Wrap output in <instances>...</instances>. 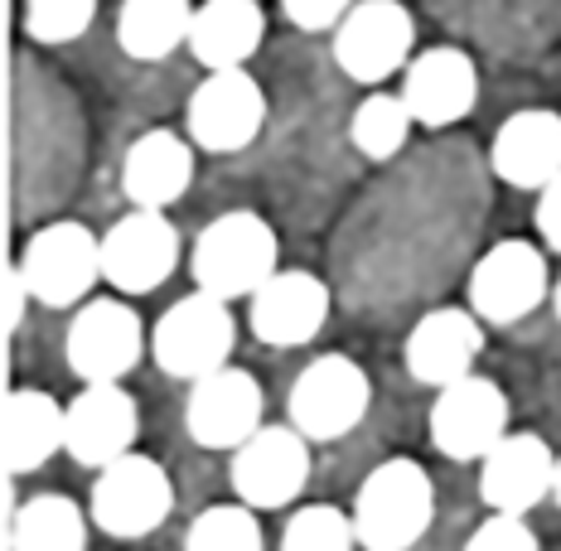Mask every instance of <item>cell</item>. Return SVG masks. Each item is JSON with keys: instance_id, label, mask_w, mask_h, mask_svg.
I'll return each mask as SVG.
<instances>
[{"instance_id": "1f68e13d", "label": "cell", "mask_w": 561, "mask_h": 551, "mask_svg": "<svg viewBox=\"0 0 561 551\" xmlns=\"http://www.w3.org/2000/svg\"><path fill=\"white\" fill-rule=\"evenodd\" d=\"M533 228H537V238H542V248L561 256V174L547 184V190H537Z\"/></svg>"}, {"instance_id": "3957f363", "label": "cell", "mask_w": 561, "mask_h": 551, "mask_svg": "<svg viewBox=\"0 0 561 551\" xmlns=\"http://www.w3.org/2000/svg\"><path fill=\"white\" fill-rule=\"evenodd\" d=\"M232 348H238L232 300H218L198 286H194V296L174 300L156 320V330H150V358H156V368L180 382H198L204 372L232 363Z\"/></svg>"}, {"instance_id": "f546056e", "label": "cell", "mask_w": 561, "mask_h": 551, "mask_svg": "<svg viewBox=\"0 0 561 551\" xmlns=\"http://www.w3.org/2000/svg\"><path fill=\"white\" fill-rule=\"evenodd\" d=\"M460 551H542V542H537L528 518H518V513H489V518L465 537Z\"/></svg>"}, {"instance_id": "d6a6232c", "label": "cell", "mask_w": 561, "mask_h": 551, "mask_svg": "<svg viewBox=\"0 0 561 551\" xmlns=\"http://www.w3.org/2000/svg\"><path fill=\"white\" fill-rule=\"evenodd\" d=\"M30 305H39V300H34L25 272H20V266H10V272H5V334H15L20 324H25Z\"/></svg>"}, {"instance_id": "30bf717a", "label": "cell", "mask_w": 561, "mask_h": 551, "mask_svg": "<svg viewBox=\"0 0 561 551\" xmlns=\"http://www.w3.org/2000/svg\"><path fill=\"white\" fill-rule=\"evenodd\" d=\"M431 445H436L446 460L455 464H479L499 440L513 431V406L508 392L494 378H470L436 387V402H431Z\"/></svg>"}, {"instance_id": "4fadbf2b", "label": "cell", "mask_w": 561, "mask_h": 551, "mask_svg": "<svg viewBox=\"0 0 561 551\" xmlns=\"http://www.w3.org/2000/svg\"><path fill=\"white\" fill-rule=\"evenodd\" d=\"M310 445L296 426H262L228 455V484L248 508L276 513L310 484Z\"/></svg>"}, {"instance_id": "4316f807", "label": "cell", "mask_w": 561, "mask_h": 551, "mask_svg": "<svg viewBox=\"0 0 561 551\" xmlns=\"http://www.w3.org/2000/svg\"><path fill=\"white\" fill-rule=\"evenodd\" d=\"M184 551H266L256 508H248L242 498L204 508L184 532Z\"/></svg>"}, {"instance_id": "5b68a950", "label": "cell", "mask_w": 561, "mask_h": 551, "mask_svg": "<svg viewBox=\"0 0 561 551\" xmlns=\"http://www.w3.org/2000/svg\"><path fill=\"white\" fill-rule=\"evenodd\" d=\"M334 68L348 83L382 88L416 54V20L402 0H358L330 34Z\"/></svg>"}, {"instance_id": "d4e9b609", "label": "cell", "mask_w": 561, "mask_h": 551, "mask_svg": "<svg viewBox=\"0 0 561 551\" xmlns=\"http://www.w3.org/2000/svg\"><path fill=\"white\" fill-rule=\"evenodd\" d=\"M92 513L68 494H34L10 518V551H88Z\"/></svg>"}, {"instance_id": "2e32d148", "label": "cell", "mask_w": 561, "mask_h": 551, "mask_svg": "<svg viewBox=\"0 0 561 551\" xmlns=\"http://www.w3.org/2000/svg\"><path fill=\"white\" fill-rule=\"evenodd\" d=\"M330 305H334L330 286L314 272L280 266L248 300V330L266 348H300L310 338H320V330L330 324Z\"/></svg>"}, {"instance_id": "7c38bea8", "label": "cell", "mask_w": 561, "mask_h": 551, "mask_svg": "<svg viewBox=\"0 0 561 551\" xmlns=\"http://www.w3.org/2000/svg\"><path fill=\"white\" fill-rule=\"evenodd\" d=\"M262 426H266V392L248 368L224 363V368L190 382V397H184V431H190V440L198 450L232 455Z\"/></svg>"}, {"instance_id": "5bb4252c", "label": "cell", "mask_w": 561, "mask_h": 551, "mask_svg": "<svg viewBox=\"0 0 561 551\" xmlns=\"http://www.w3.org/2000/svg\"><path fill=\"white\" fill-rule=\"evenodd\" d=\"M180 266V228L160 208H131L102 232V280L116 296H150Z\"/></svg>"}, {"instance_id": "52a82bcc", "label": "cell", "mask_w": 561, "mask_h": 551, "mask_svg": "<svg viewBox=\"0 0 561 551\" xmlns=\"http://www.w3.org/2000/svg\"><path fill=\"white\" fill-rule=\"evenodd\" d=\"M174 508V479L165 474V464L150 455H122L116 464L98 469L88 489V513L98 532L116 537V542H136L150 537L156 527H165Z\"/></svg>"}, {"instance_id": "8fae6325", "label": "cell", "mask_w": 561, "mask_h": 551, "mask_svg": "<svg viewBox=\"0 0 561 551\" xmlns=\"http://www.w3.org/2000/svg\"><path fill=\"white\" fill-rule=\"evenodd\" d=\"M470 310L484 324H518L552 296V266H547V248L528 238H504L494 242L470 272Z\"/></svg>"}, {"instance_id": "7a4b0ae2", "label": "cell", "mask_w": 561, "mask_h": 551, "mask_svg": "<svg viewBox=\"0 0 561 551\" xmlns=\"http://www.w3.org/2000/svg\"><path fill=\"white\" fill-rule=\"evenodd\" d=\"M348 513H354L364 551H412L436 523V484H431L426 464L397 455V460L368 469Z\"/></svg>"}, {"instance_id": "484cf974", "label": "cell", "mask_w": 561, "mask_h": 551, "mask_svg": "<svg viewBox=\"0 0 561 551\" xmlns=\"http://www.w3.org/2000/svg\"><path fill=\"white\" fill-rule=\"evenodd\" d=\"M412 126L416 116L402 92H368L354 107V116H348V146L364 160H373V165H382V160H397L407 150Z\"/></svg>"}, {"instance_id": "603a6c76", "label": "cell", "mask_w": 561, "mask_h": 551, "mask_svg": "<svg viewBox=\"0 0 561 551\" xmlns=\"http://www.w3.org/2000/svg\"><path fill=\"white\" fill-rule=\"evenodd\" d=\"M68 406L44 387H15L5 397V469L15 479L39 474L54 455H64Z\"/></svg>"}, {"instance_id": "f1b7e54d", "label": "cell", "mask_w": 561, "mask_h": 551, "mask_svg": "<svg viewBox=\"0 0 561 551\" xmlns=\"http://www.w3.org/2000/svg\"><path fill=\"white\" fill-rule=\"evenodd\" d=\"M98 20V0H25V34L34 44H73Z\"/></svg>"}, {"instance_id": "d6986e66", "label": "cell", "mask_w": 561, "mask_h": 551, "mask_svg": "<svg viewBox=\"0 0 561 551\" xmlns=\"http://www.w3.org/2000/svg\"><path fill=\"white\" fill-rule=\"evenodd\" d=\"M402 97L412 107L416 126H426V131L465 122L479 102L474 58L455 49V44H436V49L412 54V64L402 68Z\"/></svg>"}, {"instance_id": "83f0119b", "label": "cell", "mask_w": 561, "mask_h": 551, "mask_svg": "<svg viewBox=\"0 0 561 551\" xmlns=\"http://www.w3.org/2000/svg\"><path fill=\"white\" fill-rule=\"evenodd\" d=\"M358 527L354 513L334 508V503H306L280 527V551H354Z\"/></svg>"}, {"instance_id": "836d02e7", "label": "cell", "mask_w": 561, "mask_h": 551, "mask_svg": "<svg viewBox=\"0 0 561 551\" xmlns=\"http://www.w3.org/2000/svg\"><path fill=\"white\" fill-rule=\"evenodd\" d=\"M552 314H557V324H561V276L552 280Z\"/></svg>"}, {"instance_id": "4dcf8cb0", "label": "cell", "mask_w": 561, "mask_h": 551, "mask_svg": "<svg viewBox=\"0 0 561 551\" xmlns=\"http://www.w3.org/2000/svg\"><path fill=\"white\" fill-rule=\"evenodd\" d=\"M354 5L358 0H280V15H286L300 34H334V25Z\"/></svg>"}, {"instance_id": "ac0fdd59", "label": "cell", "mask_w": 561, "mask_h": 551, "mask_svg": "<svg viewBox=\"0 0 561 551\" xmlns=\"http://www.w3.org/2000/svg\"><path fill=\"white\" fill-rule=\"evenodd\" d=\"M479 354H484V320L470 310V305H440V310H426L407 334V372L421 387H450L460 378H470Z\"/></svg>"}, {"instance_id": "277c9868", "label": "cell", "mask_w": 561, "mask_h": 551, "mask_svg": "<svg viewBox=\"0 0 561 551\" xmlns=\"http://www.w3.org/2000/svg\"><path fill=\"white\" fill-rule=\"evenodd\" d=\"M373 406V382L364 372V363L348 354H320L300 368V378L290 382L286 397V416L314 445L344 440L358 431V421Z\"/></svg>"}, {"instance_id": "cb8c5ba5", "label": "cell", "mask_w": 561, "mask_h": 551, "mask_svg": "<svg viewBox=\"0 0 561 551\" xmlns=\"http://www.w3.org/2000/svg\"><path fill=\"white\" fill-rule=\"evenodd\" d=\"M194 0H122L116 10V49L136 64H160L174 49H190Z\"/></svg>"}, {"instance_id": "44dd1931", "label": "cell", "mask_w": 561, "mask_h": 551, "mask_svg": "<svg viewBox=\"0 0 561 551\" xmlns=\"http://www.w3.org/2000/svg\"><path fill=\"white\" fill-rule=\"evenodd\" d=\"M194 156L198 146L190 136H174L165 126L156 131H140L126 146L122 160V194L131 208H174L194 184Z\"/></svg>"}, {"instance_id": "9c48e42d", "label": "cell", "mask_w": 561, "mask_h": 551, "mask_svg": "<svg viewBox=\"0 0 561 551\" xmlns=\"http://www.w3.org/2000/svg\"><path fill=\"white\" fill-rule=\"evenodd\" d=\"M266 126V92L248 68H218L184 102V136L204 156H238Z\"/></svg>"}, {"instance_id": "7402d4cb", "label": "cell", "mask_w": 561, "mask_h": 551, "mask_svg": "<svg viewBox=\"0 0 561 551\" xmlns=\"http://www.w3.org/2000/svg\"><path fill=\"white\" fill-rule=\"evenodd\" d=\"M266 39V10L262 0H198L190 54L198 68H248L252 54Z\"/></svg>"}, {"instance_id": "9a60e30c", "label": "cell", "mask_w": 561, "mask_h": 551, "mask_svg": "<svg viewBox=\"0 0 561 551\" xmlns=\"http://www.w3.org/2000/svg\"><path fill=\"white\" fill-rule=\"evenodd\" d=\"M140 440V406L122 382H83V392L68 402L64 455L83 469H107L131 455Z\"/></svg>"}, {"instance_id": "ffe728a7", "label": "cell", "mask_w": 561, "mask_h": 551, "mask_svg": "<svg viewBox=\"0 0 561 551\" xmlns=\"http://www.w3.org/2000/svg\"><path fill=\"white\" fill-rule=\"evenodd\" d=\"M489 170L508 190H547L561 174V112L552 107H523L513 112L489 140Z\"/></svg>"}, {"instance_id": "8992f818", "label": "cell", "mask_w": 561, "mask_h": 551, "mask_svg": "<svg viewBox=\"0 0 561 551\" xmlns=\"http://www.w3.org/2000/svg\"><path fill=\"white\" fill-rule=\"evenodd\" d=\"M15 266L25 272L39 305L78 310L83 300H92V286L102 280V238L88 222H73V218L44 222L39 232H30Z\"/></svg>"}, {"instance_id": "e0dca14e", "label": "cell", "mask_w": 561, "mask_h": 551, "mask_svg": "<svg viewBox=\"0 0 561 551\" xmlns=\"http://www.w3.org/2000/svg\"><path fill=\"white\" fill-rule=\"evenodd\" d=\"M557 455L537 431H508L494 450L479 460V498L489 513H518L528 518L542 498H552Z\"/></svg>"}, {"instance_id": "ba28073f", "label": "cell", "mask_w": 561, "mask_h": 551, "mask_svg": "<svg viewBox=\"0 0 561 551\" xmlns=\"http://www.w3.org/2000/svg\"><path fill=\"white\" fill-rule=\"evenodd\" d=\"M146 348H150V334L140 324V314L126 305V296L83 300L64 334L68 372L83 382H122L126 372H136Z\"/></svg>"}, {"instance_id": "e575fe53", "label": "cell", "mask_w": 561, "mask_h": 551, "mask_svg": "<svg viewBox=\"0 0 561 551\" xmlns=\"http://www.w3.org/2000/svg\"><path fill=\"white\" fill-rule=\"evenodd\" d=\"M552 503L561 508V455H557V484H552Z\"/></svg>"}, {"instance_id": "6da1fadb", "label": "cell", "mask_w": 561, "mask_h": 551, "mask_svg": "<svg viewBox=\"0 0 561 551\" xmlns=\"http://www.w3.org/2000/svg\"><path fill=\"white\" fill-rule=\"evenodd\" d=\"M280 272V238L276 228L252 208L218 214L194 238L190 276L198 290L218 300H252Z\"/></svg>"}]
</instances>
